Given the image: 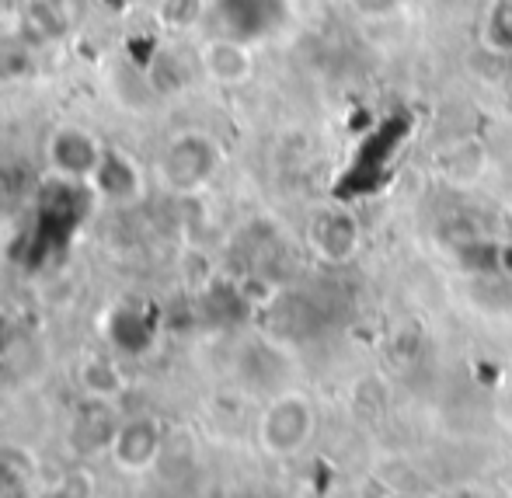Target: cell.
<instances>
[{
  "label": "cell",
  "mask_w": 512,
  "mask_h": 498,
  "mask_svg": "<svg viewBox=\"0 0 512 498\" xmlns=\"http://www.w3.org/2000/svg\"><path fill=\"white\" fill-rule=\"evenodd\" d=\"M199 67L213 84L220 88H244V84L255 77V53H251V42L234 39V35H213L199 49Z\"/></svg>",
  "instance_id": "obj_5"
},
{
  "label": "cell",
  "mask_w": 512,
  "mask_h": 498,
  "mask_svg": "<svg viewBox=\"0 0 512 498\" xmlns=\"http://www.w3.org/2000/svg\"><path fill=\"white\" fill-rule=\"evenodd\" d=\"M492 168V150L481 136H457L436 154V171L453 189H474Z\"/></svg>",
  "instance_id": "obj_7"
},
{
  "label": "cell",
  "mask_w": 512,
  "mask_h": 498,
  "mask_svg": "<svg viewBox=\"0 0 512 498\" xmlns=\"http://www.w3.org/2000/svg\"><path fill=\"white\" fill-rule=\"evenodd\" d=\"M359 237H363V227H359V220L349 213V209L328 206V209H321V213L310 216L307 241L324 262H331V265L349 262V258L359 251Z\"/></svg>",
  "instance_id": "obj_6"
},
{
  "label": "cell",
  "mask_w": 512,
  "mask_h": 498,
  "mask_svg": "<svg viewBox=\"0 0 512 498\" xmlns=\"http://www.w3.org/2000/svg\"><path fill=\"white\" fill-rule=\"evenodd\" d=\"M206 0H157V25L168 32H192L206 18Z\"/></svg>",
  "instance_id": "obj_15"
},
{
  "label": "cell",
  "mask_w": 512,
  "mask_h": 498,
  "mask_svg": "<svg viewBox=\"0 0 512 498\" xmlns=\"http://www.w3.org/2000/svg\"><path fill=\"white\" fill-rule=\"evenodd\" d=\"M46 498H88V495H81V488H77V481L70 478L67 485H60V488H53Z\"/></svg>",
  "instance_id": "obj_16"
},
{
  "label": "cell",
  "mask_w": 512,
  "mask_h": 498,
  "mask_svg": "<svg viewBox=\"0 0 512 498\" xmlns=\"http://www.w3.org/2000/svg\"><path fill=\"white\" fill-rule=\"evenodd\" d=\"M502 112H506V119L512 122V77L506 81V91H502Z\"/></svg>",
  "instance_id": "obj_17"
},
{
  "label": "cell",
  "mask_w": 512,
  "mask_h": 498,
  "mask_svg": "<svg viewBox=\"0 0 512 498\" xmlns=\"http://www.w3.org/2000/svg\"><path fill=\"white\" fill-rule=\"evenodd\" d=\"M164 446L161 425L154 418H133V422H122L119 432L112 439V457L126 471H143L157 460Z\"/></svg>",
  "instance_id": "obj_9"
},
{
  "label": "cell",
  "mask_w": 512,
  "mask_h": 498,
  "mask_svg": "<svg viewBox=\"0 0 512 498\" xmlns=\"http://www.w3.org/2000/svg\"><path fill=\"white\" fill-rule=\"evenodd\" d=\"M105 143L84 126H60L46 140V164L56 178L88 185L105 157Z\"/></svg>",
  "instance_id": "obj_3"
},
{
  "label": "cell",
  "mask_w": 512,
  "mask_h": 498,
  "mask_svg": "<svg viewBox=\"0 0 512 498\" xmlns=\"http://www.w3.org/2000/svg\"><path fill=\"white\" fill-rule=\"evenodd\" d=\"M35 74V46L28 39L0 35V84H18Z\"/></svg>",
  "instance_id": "obj_13"
},
{
  "label": "cell",
  "mask_w": 512,
  "mask_h": 498,
  "mask_svg": "<svg viewBox=\"0 0 512 498\" xmlns=\"http://www.w3.org/2000/svg\"><path fill=\"white\" fill-rule=\"evenodd\" d=\"M105 335H108V342H112L119 352L140 356V352H147L150 342H154V324L147 321V310H143V307H133V303H119V307L108 310Z\"/></svg>",
  "instance_id": "obj_10"
},
{
  "label": "cell",
  "mask_w": 512,
  "mask_h": 498,
  "mask_svg": "<svg viewBox=\"0 0 512 498\" xmlns=\"http://www.w3.org/2000/svg\"><path fill=\"white\" fill-rule=\"evenodd\" d=\"M91 192L105 202H115V206H126V202H136L143 192V175L136 168V161L122 150H105L102 164H98L95 178H91Z\"/></svg>",
  "instance_id": "obj_8"
},
{
  "label": "cell",
  "mask_w": 512,
  "mask_h": 498,
  "mask_svg": "<svg viewBox=\"0 0 512 498\" xmlns=\"http://www.w3.org/2000/svg\"><path fill=\"white\" fill-rule=\"evenodd\" d=\"M467 74L474 77V81H485V84H502L509 81V53L499 46H492V42L481 39L478 46L467 53L464 60Z\"/></svg>",
  "instance_id": "obj_14"
},
{
  "label": "cell",
  "mask_w": 512,
  "mask_h": 498,
  "mask_svg": "<svg viewBox=\"0 0 512 498\" xmlns=\"http://www.w3.org/2000/svg\"><path fill=\"white\" fill-rule=\"evenodd\" d=\"M223 150L203 129H185L175 133L161 150V161H157V178L168 192L178 196H189L199 192L213 182V175L220 171Z\"/></svg>",
  "instance_id": "obj_1"
},
{
  "label": "cell",
  "mask_w": 512,
  "mask_h": 498,
  "mask_svg": "<svg viewBox=\"0 0 512 498\" xmlns=\"http://www.w3.org/2000/svg\"><path fill=\"white\" fill-rule=\"evenodd\" d=\"M81 377V387L88 398H102V401H112L126 391V377H122L119 363L108 356H88L77 370Z\"/></svg>",
  "instance_id": "obj_12"
},
{
  "label": "cell",
  "mask_w": 512,
  "mask_h": 498,
  "mask_svg": "<svg viewBox=\"0 0 512 498\" xmlns=\"http://www.w3.org/2000/svg\"><path fill=\"white\" fill-rule=\"evenodd\" d=\"M88 14L91 0H25L18 35L32 42L35 49L49 46V42H63L88 21Z\"/></svg>",
  "instance_id": "obj_4"
},
{
  "label": "cell",
  "mask_w": 512,
  "mask_h": 498,
  "mask_svg": "<svg viewBox=\"0 0 512 498\" xmlns=\"http://www.w3.org/2000/svg\"><path fill=\"white\" fill-rule=\"evenodd\" d=\"M0 498H21V492H14V488H0Z\"/></svg>",
  "instance_id": "obj_18"
},
{
  "label": "cell",
  "mask_w": 512,
  "mask_h": 498,
  "mask_svg": "<svg viewBox=\"0 0 512 498\" xmlns=\"http://www.w3.org/2000/svg\"><path fill=\"white\" fill-rule=\"evenodd\" d=\"M119 432V422H115L112 408L102 398H88L81 411L74 415V446L81 453H98V450H112V439Z\"/></svg>",
  "instance_id": "obj_11"
},
{
  "label": "cell",
  "mask_w": 512,
  "mask_h": 498,
  "mask_svg": "<svg viewBox=\"0 0 512 498\" xmlns=\"http://www.w3.org/2000/svg\"><path fill=\"white\" fill-rule=\"evenodd\" d=\"M314 425V404L297 391H283L265 404L262 422H258V443L272 457H293V453H300L310 443Z\"/></svg>",
  "instance_id": "obj_2"
}]
</instances>
